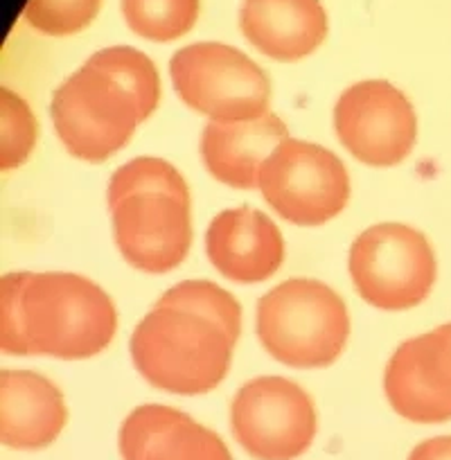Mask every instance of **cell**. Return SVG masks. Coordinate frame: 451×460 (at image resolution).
<instances>
[{"instance_id":"cell-3","label":"cell","mask_w":451,"mask_h":460,"mask_svg":"<svg viewBox=\"0 0 451 460\" xmlns=\"http://www.w3.org/2000/svg\"><path fill=\"white\" fill-rule=\"evenodd\" d=\"M258 336L264 350L298 370L327 368L346 350L350 316L332 287L309 278L280 282L258 303Z\"/></svg>"},{"instance_id":"cell-6","label":"cell","mask_w":451,"mask_h":460,"mask_svg":"<svg viewBox=\"0 0 451 460\" xmlns=\"http://www.w3.org/2000/svg\"><path fill=\"white\" fill-rule=\"evenodd\" d=\"M350 278L361 298L384 312H404L422 303L438 276L436 253L420 230L377 224L350 249Z\"/></svg>"},{"instance_id":"cell-25","label":"cell","mask_w":451,"mask_h":460,"mask_svg":"<svg viewBox=\"0 0 451 460\" xmlns=\"http://www.w3.org/2000/svg\"><path fill=\"white\" fill-rule=\"evenodd\" d=\"M447 330H449V332H451V323H447Z\"/></svg>"},{"instance_id":"cell-15","label":"cell","mask_w":451,"mask_h":460,"mask_svg":"<svg viewBox=\"0 0 451 460\" xmlns=\"http://www.w3.org/2000/svg\"><path fill=\"white\" fill-rule=\"evenodd\" d=\"M240 28L255 50L291 64L323 46L327 12L321 0H244Z\"/></svg>"},{"instance_id":"cell-21","label":"cell","mask_w":451,"mask_h":460,"mask_svg":"<svg viewBox=\"0 0 451 460\" xmlns=\"http://www.w3.org/2000/svg\"><path fill=\"white\" fill-rule=\"evenodd\" d=\"M140 190H176V192H190L188 183L181 176V172L174 165H170L163 158L143 156L134 158L127 165L118 167L116 174L109 181V192L106 201L116 203L122 197Z\"/></svg>"},{"instance_id":"cell-20","label":"cell","mask_w":451,"mask_h":460,"mask_svg":"<svg viewBox=\"0 0 451 460\" xmlns=\"http://www.w3.org/2000/svg\"><path fill=\"white\" fill-rule=\"evenodd\" d=\"M39 122L28 102L7 86L0 88V170L21 167L34 152Z\"/></svg>"},{"instance_id":"cell-14","label":"cell","mask_w":451,"mask_h":460,"mask_svg":"<svg viewBox=\"0 0 451 460\" xmlns=\"http://www.w3.org/2000/svg\"><path fill=\"white\" fill-rule=\"evenodd\" d=\"M68 422L59 386L34 370L0 373V440L12 449H43Z\"/></svg>"},{"instance_id":"cell-12","label":"cell","mask_w":451,"mask_h":460,"mask_svg":"<svg viewBox=\"0 0 451 460\" xmlns=\"http://www.w3.org/2000/svg\"><path fill=\"white\" fill-rule=\"evenodd\" d=\"M206 253L212 267L237 285L269 280L285 260V240L271 217L251 206L224 210L210 221Z\"/></svg>"},{"instance_id":"cell-7","label":"cell","mask_w":451,"mask_h":460,"mask_svg":"<svg viewBox=\"0 0 451 460\" xmlns=\"http://www.w3.org/2000/svg\"><path fill=\"white\" fill-rule=\"evenodd\" d=\"M260 192L282 219L314 228L346 210L350 174L334 152L289 136L262 163Z\"/></svg>"},{"instance_id":"cell-8","label":"cell","mask_w":451,"mask_h":460,"mask_svg":"<svg viewBox=\"0 0 451 460\" xmlns=\"http://www.w3.org/2000/svg\"><path fill=\"white\" fill-rule=\"evenodd\" d=\"M312 395L285 377H258L240 388L231 406L235 440L255 460H294L316 436Z\"/></svg>"},{"instance_id":"cell-5","label":"cell","mask_w":451,"mask_h":460,"mask_svg":"<svg viewBox=\"0 0 451 460\" xmlns=\"http://www.w3.org/2000/svg\"><path fill=\"white\" fill-rule=\"evenodd\" d=\"M170 75L185 106L210 122L235 125L269 113L271 82L251 57L226 43H192L172 57Z\"/></svg>"},{"instance_id":"cell-11","label":"cell","mask_w":451,"mask_h":460,"mask_svg":"<svg viewBox=\"0 0 451 460\" xmlns=\"http://www.w3.org/2000/svg\"><path fill=\"white\" fill-rule=\"evenodd\" d=\"M393 411L415 424L451 420V332L447 325L404 341L384 373Z\"/></svg>"},{"instance_id":"cell-16","label":"cell","mask_w":451,"mask_h":460,"mask_svg":"<svg viewBox=\"0 0 451 460\" xmlns=\"http://www.w3.org/2000/svg\"><path fill=\"white\" fill-rule=\"evenodd\" d=\"M285 138H289V129L276 113L235 125L210 122L201 136V161L219 183L233 190H255L260 188L262 163Z\"/></svg>"},{"instance_id":"cell-18","label":"cell","mask_w":451,"mask_h":460,"mask_svg":"<svg viewBox=\"0 0 451 460\" xmlns=\"http://www.w3.org/2000/svg\"><path fill=\"white\" fill-rule=\"evenodd\" d=\"M156 305H167V307L190 309V312L203 314L219 323L231 339H240L242 334V305L233 294L221 289L219 285L210 280H185L167 289L158 298Z\"/></svg>"},{"instance_id":"cell-19","label":"cell","mask_w":451,"mask_h":460,"mask_svg":"<svg viewBox=\"0 0 451 460\" xmlns=\"http://www.w3.org/2000/svg\"><path fill=\"white\" fill-rule=\"evenodd\" d=\"M95 64L116 75L143 104L145 113L152 118L154 111L161 104V75H158L156 64L149 59L145 52L136 50L129 46H111L104 50L95 52L91 57Z\"/></svg>"},{"instance_id":"cell-9","label":"cell","mask_w":451,"mask_h":460,"mask_svg":"<svg viewBox=\"0 0 451 460\" xmlns=\"http://www.w3.org/2000/svg\"><path fill=\"white\" fill-rule=\"evenodd\" d=\"M334 129L343 147L370 167H395L418 140V115L409 97L384 79H366L341 93Z\"/></svg>"},{"instance_id":"cell-4","label":"cell","mask_w":451,"mask_h":460,"mask_svg":"<svg viewBox=\"0 0 451 460\" xmlns=\"http://www.w3.org/2000/svg\"><path fill=\"white\" fill-rule=\"evenodd\" d=\"M50 113L66 152L86 163L116 156L149 118L138 97L93 59L57 88Z\"/></svg>"},{"instance_id":"cell-2","label":"cell","mask_w":451,"mask_h":460,"mask_svg":"<svg viewBox=\"0 0 451 460\" xmlns=\"http://www.w3.org/2000/svg\"><path fill=\"white\" fill-rule=\"evenodd\" d=\"M21 327L28 355L77 361L111 345L118 312L111 296L77 273H28L21 291Z\"/></svg>"},{"instance_id":"cell-23","label":"cell","mask_w":451,"mask_h":460,"mask_svg":"<svg viewBox=\"0 0 451 460\" xmlns=\"http://www.w3.org/2000/svg\"><path fill=\"white\" fill-rule=\"evenodd\" d=\"M25 278L28 271L7 273L0 280V350L5 355L28 357V345L21 327V291Z\"/></svg>"},{"instance_id":"cell-22","label":"cell","mask_w":451,"mask_h":460,"mask_svg":"<svg viewBox=\"0 0 451 460\" xmlns=\"http://www.w3.org/2000/svg\"><path fill=\"white\" fill-rule=\"evenodd\" d=\"M100 5L102 0H30L25 5V21L41 34L68 37L88 28Z\"/></svg>"},{"instance_id":"cell-13","label":"cell","mask_w":451,"mask_h":460,"mask_svg":"<svg viewBox=\"0 0 451 460\" xmlns=\"http://www.w3.org/2000/svg\"><path fill=\"white\" fill-rule=\"evenodd\" d=\"M120 454L122 460H233L212 429L165 404H143L127 415Z\"/></svg>"},{"instance_id":"cell-10","label":"cell","mask_w":451,"mask_h":460,"mask_svg":"<svg viewBox=\"0 0 451 460\" xmlns=\"http://www.w3.org/2000/svg\"><path fill=\"white\" fill-rule=\"evenodd\" d=\"M113 237L122 258L145 273L174 271L192 246L190 192L140 190L111 203Z\"/></svg>"},{"instance_id":"cell-24","label":"cell","mask_w":451,"mask_h":460,"mask_svg":"<svg viewBox=\"0 0 451 460\" xmlns=\"http://www.w3.org/2000/svg\"><path fill=\"white\" fill-rule=\"evenodd\" d=\"M409 460H451V436L424 440L409 454Z\"/></svg>"},{"instance_id":"cell-17","label":"cell","mask_w":451,"mask_h":460,"mask_svg":"<svg viewBox=\"0 0 451 460\" xmlns=\"http://www.w3.org/2000/svg\"><path fill=\"white\" fill-rule=\"evenodd\" d=\"M199 0H122V16L131 32L147 41H176L194 28Z\"/></svg>"},{"instance_id":"cell-1","label":"cell","mask_w":451,"mask_h":460,"mask_svg":"<svg viewBox=\"0 0 451 460\" xmlns=\"http://www.w3.org/2000/svg\"><path fill=\"white\" fill-rule=\"evenodd\" d=\"M235 341L203 314L167 305L152 312L131 334V359L140 377L174 395H206L231 370Z\"/></svg>"}]
</instances>
